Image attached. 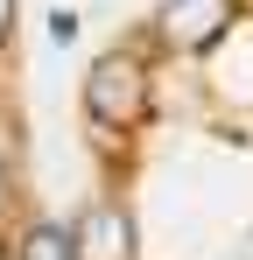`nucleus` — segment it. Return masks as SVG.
Returning a JSON list of instances; mask_svg holds the SVG:
<instances>
[{
    "label": "nucleus",
    "mask_w": 253,
    "mask_h": 260,
    "mask_svg": "<svg viewBox=\"0 0 253 260\" xmlns=\"http://www.w3.org/2000/svg\"><path fill=\"white\" fill-rule=\"evenodd\" d=\"M84 113L99 120V127H141L148 120V63L141 56H126V49H113V56H99L91 71H84Z\"/></svg>",
    "instance_id": "nucleus-1"
},
{
    "label": "nucleus",
    "mask_w": 253,
    "mask_h": 260,
    "mask_svg": "<svg viewBox=\"0 0 253 260\" xmlns=\"http://www.w3.org/2000/svg\"><path fill=\"white\" fill-rule=\"evenodd\" d=\"M232 28V0H162L155 14V36L169 49H204Z\"/></svg>",
    "instance_id": "nucleus-2"
},
{
    "label": "nucleus",
    "mask_w": 253,
    "mask_h": 260,
    "mask_svg": "<svg viewBox=\"0 0 253 260\" xmlns=\"http://www.w3.org/2000/svg\"><path fill=\"white\" fill-rule=\"evenodd\" d=\"M71 239H78V260H134V225L113 204H91Z\"/></svg>",
    "instance_id": "nucleus-3"
},
{
    "label": "nucleus",
    "mask_w": 253,
    "mask_h": 260,
    "mask_svg": "<svg viewBox=\"0 0 253 260\" xmlns=\"http://www.w3.org/2000/svg\"><path fill=\"white\" fill-rule=\"evenodd\" d=\"M21 260H78V239H71L64 225H36V232L21 239Z\"/></svg>",
    "instance_id": "nucleus-4"
},
{
    "label": "nucleus",
    "mask_w": 253,
    "mask_h": 260,
    "mask_svg": "<svg viewBox=\"0 0 253 260\" xmlns=\"http://www.w3.org/2000/svg\"><path fill=\"white\" fill-rule=\"evenodd\" d=\"M14 36V0H0V43Z\"/></svg>",
    "instance_id": "nucleus-5"
},
{
    "label": "nucleus",
    "mask_w": 253,
    "mask_h": 260,
    "mask_svg": "<svg viewBox=\"0 0 253 260\" xmlns=\"http://www.w3.org/2000/svg\"><path fill=\"white\" fill-rule=\"evenodd\" d=\"M0 211H7V176H0Z\"/></svg>",
    "instance_id": "nucleus-6"
}]
</instances>
